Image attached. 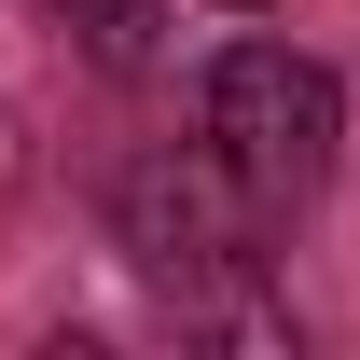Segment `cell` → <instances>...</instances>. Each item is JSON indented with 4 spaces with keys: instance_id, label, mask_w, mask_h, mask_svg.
I'll list each match as a JSON object with an SVG mask.
<instances>
[{
    "instance_id": "obj_2",
    "label": "cell",
    "mask_w": 360,
    "mask_h": 360,
    "mask_svg": "<svg viewBox=\"0 0 360 360\" xmlns=\"http://www.w3.org/2000/svg\"><path fill=\"white\" fill-rule=\"evenodd\" d=\"M250 236H264V208H250V180L194 139V153H139L125 167V250L153 277H208V264H250Z\"/></svg>"
},
{
    "instance_id": "obj_1",
    "label": "cell",
    "mask_w": 360,
    "mask_h": 360,
    "mask_svg": "<svg viewBox=\"0 0 360 360\" xmlns=\"http://www.w3.org/2000/svg\"><path fill=\"white\" fill-rule=\"evenodd\" d=\"M333 139H347V97H333L319 56L236 42L222 70H208V153L250 180V208H264V222H291L319 180H333Z\"/></svg>"
},
{
    "instance_id": "obj_3",
    "label": "cell",
    "mask_w": 360,
    "mask_h": 360,
    "mask_svg": "<svg viewBox=\"0 0 360 360\" xmlns=\"http://www.w3.org/2000/svg\"><path fill=\"white\" fill-rule=\"evenodd\" d=\"M70 14L97 28V56H111V70H139V56H153V0H70Z\"/></svg>"
},
{
    "instance_id": "obj_4",
    "label": "cell",
    "mask_w": 360,
    "mask_h": 360,
    "mask_svg": "<svg viewBox=\"0 0 360 360\" xmlns=\"http://www.w3.org/2000/svg\"><path fill=\"white\" fill-rule=\"evenodd\" d=\"M14 167H28V139H14V111H0V194H14Z\"/></svg>"
}]
</instances>
